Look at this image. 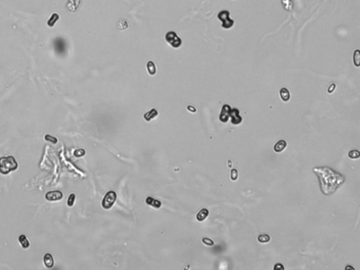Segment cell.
Masks as SVG:
<instances>
[{"label":"cell","mask_w":360,"mask_h":270,"mask_svg":"<svg viewBox=\"0 0 360 270\" xmlns=\"http://www.w3.org/2000/svg\"><path fill=\"white\" fill-rule=\"evenodd\" d=\"M313 171L319 178L320 189L324 195L333 194L345 182V177L329 167H317Z\"/></svg>","instance_id":"cell-1"},{"label":"cell","mask_w":360,"mask_h":270,"mask_svg":"<svg viewBox=\"0 0 360 270\" xmlns=\"http://www.w3.org/2000/svg\"><path fill=\"white\" fill-rule=\"evenodd\" d=\"M18 167V163L13 156L0 158V173L2 175H8L11 171H14Z\"/></svg>","instance_id":"cell-2"},{"label":"cell","mask_w":360,"mask_h":270,"mask_svg":"<svg viewBox=\"0 0 360 270\" xmlns=\"http://www.w3.org/2000/svg\"><path fill=\"white\" fill-rule=\"evenodd\" d=\"M217 18L222 21V27L224 29H229L234 25V21L230 19L229 11L224 10L218 13Z\"/></svg>","instance_id":"cell-3"},{"label":"cell","mask_w":360,"mask_h":270,"mask_svg":"<svg viewBox=\"0 0 360 270\" xmlns=\"http://www.w3.org/2000/svg\"><path fill=\"white\" fill-rule=\"evenodd\" d=\"M166 40L173 48H179L182 45V39L177 35L175 32H168L166 35Z\"/></svg>","instance_id":"cell-4"},{"label":"cell","mask_w":360,"mask_h":270,"mask_svg":"<svg viewBox=\"0 0 360 270\" xmlns=\"http://www.w3.org/2000/svg\"><path fill=\"white\" fill-rule=\"evenodd\" d=\"M117 199V194L115 191H110L105 195L102 201V207L104 209H110L115 203Z\"/></svg>","instance_id":"cell-5"},{"label":"cell","mask_w":360,"mask_h":270,"mask_svg":"<svg viewBox=\"0 0 360 270\" xmlns=\"http://www.w3.org/2000/svg\"><path fill=\"white\" fill-rule=\"evenodd\" d=\"M231 110H232V109H231V106L228 104H224L223 106H222L221 113H220V121L222 122L223 123H227V121L229 120V118Z\"/></svg>","instance_id":"cell-6"},{"label":"cell","mask_w":360,"mask_h":270,"mask_svg":"<svg viewBox=\"0 0 360 270\" xmlns=\"http://www.w3.org/2000/svg\"><path fill=\"white\" fill-rule=\"evenodd\" d=\"M46 199L49 201H59L63 198V193L60 191H49L45 195Z\"/></svg>","instance_id":"cell-7"},{"label":"cell","mask_w":360,"mask_h":270,"mask_svg":"<svg viewBox=\"0 0 360 270\" xmlns=\"http://www.w3.org/2000/svg\"><path fill=\"white\" fill-rule=\"evenodd\" d=\"M231 122L234 125H238L242 122V118L240 116L239 111L236 109H233L231 110L230 115Z\"/></svg>","instance_id":"cell-8"},{"label":"cell","mask_w":360,"mask_h":270,"mask_svg":"<svg viewBox=\"0 0 360 270\" xmlns=\"http://www.w3.org/2000/svg\"><path fill=\"white\" fill-rule=\"evenodd\" d=\"M80 4L81 0H67L66 9L71 13H74L78 9Z\"/></svg>","instance_id":"cell-9"},{"label":"cell","mask_w":360,"mask_h":270,"mask_svg":"<svg viewBox=\"0 0 360 270\" xmlns=\"http://www.w3.org/2000/svg\"><path fill=\"white\" fill-rule=\"evenodd\" d=\"M130 27V23L127 19H120L117 21V28L120 31L126 30Z\"/></svg>","instance_id":"cell-10"},{"label":"cell","mask_w":360,"mask_h":270,"mask_svg":"<svg viewBox=\"0 0 360 270\" xmlns=\"http://www.w3.org/2000/svg\"><path fill=\"white\" fill-rule=\"evenodd\" d=\"M287 143L284 140H279L278 142H276L274 146V150L276 153H280V152L283 151L286 149Z\"/></svg>","instance_id":"cell-11"},{"label":"cell","mask_w":360,"mask_h":270,"mask_svg":"<svg viewBox=\"0 0 360 270\" xmlns=\"http://www.w3.org/2000/svg\"><path fill=\"white\" fill-rule=\"evenodd\" d=\"M158 111H157L156 109H152L151 111L146 112V113L144 114V118L146 120V121H151V120L156 118L158 116Z\"/></svg>","instance_id":"cell-12"},{"label":"cell","mask_w":360,"mask_h":270,"mask_svg":"<svg viewBox=\"0 0 360 270\" xmlns=\"http://www.w3.org/2000/svg\"><path fill=\"white\" fill-rule=\"evenodd\" d=\"M208 215H209L208 210H207L206 208H203V209L200 210L198 212V214H197V215H196L197 220L199 221V222L203 221L206 219L207 217L208 216Z\"/></svg>","instance_id":"cell-13"},{"label":"cell","mask_w":360,"mask_h":270,"mask_svg":"<svg viewBox=\"0 0 360 270\" xmlns=\"http://www.w3.org/2000/svg\"><path fill=\"white\" fill-rule=\"evenodd\" d=\"M44 263L46 267L48 268H51L53 266V259L52 255L50 253H47L44 257Z\"/></svg>","instance_id":"cell-14"},{"label":"cell","mask_w":360,"mask_h":270,"mask_svg":"<svg viewBox=\"0 0 360 270\" xmlns=\"http://www.w3.org/2000/svg\"><path fill=\"white\" fill-rule=\"evenodd\" d=\"M280 97H281V99L283 100L284 101H288L290 99V97H291V95H290V92L289 91H288V89L287 88H282L280 90Z\"/></svg>","instance_id":"cell-15"},{"label":"cell","mask_w":360,"mask_h":270,"mask_svg":"<svg viewBox=\"0 0 360 270\" xmlns=\"http://www.w3.org/2000/svg\"><path fill=\"white\" fill-rule=\"evenodd\" d=\"M146 68H147V71H148L149 75H156V64H155L152 61H148V63H147V64H146Z\"/></svg>","instance_id":"cell-16"},{"label":"cell","mask_w":360,"mask_h":270,"mask_svg":"<svg viewBox=\"0 0 360 270\" xmlns=\"http://www.w3.org/2000/svg\"><path fill=\"white\" fill-rule=\"evenodd\" d=\"M146 203L148 205H151V206L156 208H159L161 206V202L158 201V200L153 199L151 197H148L146 200Z\"/></svg>","instance_id":"cell-17"},{"label":"cell","mask_w":360,"mask_h":270,"mask_svg":"<svg viewBox=\"0 0 360 270\" xmlns=\"http://www.w3.org/2000/svg\"><path fill=\"white\" fill-rule=\"evenodd\" d=\"M59 19V14L56 13H53V14L51 15L50 19L48 20V21H47V25H48V26L52 28L54 26L56 23Z\"/></svg>","instance_id":"cell-18"},{"label":"cell","mask_w":360,"mask_h":270,"mask_svg":"<svg viewBox=\"0 0 360 270\" xmlns=\"http://www.w3.org/2000/svg\"><path fill=\"white\" fill-rule=\"evenodd\" d=\"M281 4L286 11H291L293 8V4L292 0H281Z\"/></svg>","instance_id":"cell-19"},{"label":"cell","mask_w":360,"mask_h":270,"mask_svg":"<svg viewBox=\"0 0 360 270\" xmlns=\"http://www.w3.org/2000/svg\"><path fill=\"white\" fill-rule=\"evenodd\" d=\"M19 243H21V246L23 247V248H27L30 246L29 241L27 240V239L25 235L20 236L19 238Z\"/></svg>","instance_id":"cell-20"},{"label":"cell","mask_w":360,"mask_h":270,"mask_svg":"<svg viewBox=\"0 0 360 270\" xmlns=\"http://www.w3.org/2000/svg\"><path fill=\"white\" fill-rule=\"evenodd\" d=\"M258 241L262 243H266L270 241V237L268 234H261L258 237Z\"/></svg>","instance_id":"cell-21"},{"label":"cell","mask_w":360,"mask_h":270,"mask_svg":"<svg viewBox=\"0 0 360 270\" xmlns=\"http://www.w3.org/2000/svg\"><path fill=\"white\" fill-rule=\"evenodd\" d=\"M348 156H349V158H350L351 159L359 158L360 156L359 151H357V150H353V151H350L349 152V153H348Z\"/></svg>","instance_id":"cell-22"},{"label":"cell","mask_w":360,"mask_h":270,"mask_svg":"<svg viewBox=\"0 0 360 270\" xmlns=\"http://www.w3.org/2000/svg\"><path fill=\"white\" fill-rule=\"evenodd\" d=\"M354 64L357 67L359 66V50H356V51L354 53Z\"/></svg>","instance_id":"cell-23"},{"label":"cell","mask_w":360,"mask_h":270,"mask_svg":"<svg viewBox=\"0 0 360 270\" xmlns=\"http://www.w3.org/2000/svg\"><path fill=\"white\" fill-rule=\"evenodd\" d=\"M75 200V195L74 194V193H72V194L70 195L68 197V202H67L68 205L70 207L73 206V204H74Z\"/></svg>","instance_id":"cell-24"},{"label":"cell","mask_w":360,"mask_h":270,"mask_svg":"<svg viewBox=\"0 0 360 270\" xmlns=\"http://www.w3.org/2000/svg\"><path fill=\"white\" fill-rule=\"evenodd\" d=\"M74 155H75V156H76L77 158L82 157V156H83V155H85V151L84 149H77V150H76V151H75Z\"/></svg>","instance_id":"cell-25"},{"label":"cell","mask_w":360,"mask_h":270,"mask_svg":"<svg viewBox=\"0 0 360 270\" xmlns=\"http://www.w3.org/2000/svg\"><path fill=\"white\" fill-rule=\"evenodd\" d=\"M45 139L47 140V141H51V142H52L53 144H56L58 141V139H56V138L51 137V136L49 135H46L45 137Z\"/></svg>","instance_id":"cell-26"},{"label":"cell","mask_w":360,"mask_h":270,"mask_svg":"<svg viewBox=\"0 0 360 270\" xmlns=\"http://www.w3.org/2000/svg\"><path fill=\"white\" fill-rule=\"evenodd\" d=\"M202 241L203 243L207 245H209V246H211V245H214V241L210 239H208V238H203Z\"/></svg>","instance_id":"cell-27"},{"label":"cell","mask_w":360,"mask_h":270,"mask_svg":"<svg viewBox=\"0 0 360 270\" xmlns=\"http://www.w3.org/2000/svg\"><path fill=\"white\" fill-rule=\"evenodd\" d=\"M231 178H232V179L233 180V181H235V180L237 179L238 171L236 170V169L232 170V172H231Z\"/></svg>","instance_id":"cell-28"},{"label":"cell","mask_w":360,"mask_h":270,"mask_svg":"<svg viewBox=\"0 0 360 270\" xmlns=\"http://www.w3.org/2000/svg\"><path fill=\"white\" fill-rule=\"evenodd\" d=\"M336 85L334 83L331 84V85H330V86L329 87V88H328V92L330 93V94L332 93V92H333L334 90H335V89H336Z\"/></svg>","instance_id":"cell-29"},{"label":"cell","mask_w":360,"mask_h":270,"mask_svg":"<svg viewBox=\"0 0 360 270\" xmlns=\"http://www.w3.org/2000/svg\"><path fill=\"white\" fill-rule=\"evenodd\" d=\"M274 269H284V267H283V265H281V264H276V265L274 266Z\"/></svg>","instance_id":"cell-30"},{"label":"cell","mask_w":360,"mask_h":270,"mask_svg":"<svg viewBox=\"0 0 360 270\" xmlns=\"http://www.w3.org/2000/svg\"><path fill=\"white\" fill-rule=\"evenodd\" d=\"M187 110L188 111H189L190 112H192V113H196V108L192 106H187Z\"/></svg>","instance_id":"cell-31"},{"label":"cell","mask_w":360,"mask_h":270,"mask_svg":"<svg viewBox=\"0 0 360 270\" xmlns=\"http://www.w3.org/2000/svg\"><path fill=\"white\" fill-rule=\"evenodd\" d=\"M352 269L353 270H355V269H354L353 267H346L345 269Z\"/></svg>","instance_id":"cell-32"}]
</instances>
